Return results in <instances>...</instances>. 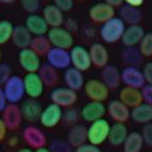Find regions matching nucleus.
<instances>
[{
  "instance_id": "nucleus-44",
  "label": "nucleus",
  "mask_w": 152,
  "mask_h": 152,
  "mask_svg": "<svg viewBox=\"0 0 152 152\" xmlns=\"http://www.w3.org/2000/svg\"><path fill=\"white\" fill-rule=\"evenodd\" d=\"M73 152H102L99 146L92 145L90 143H84L82 145L76 147Z\"/></svg>"
},
{
  "instance_id": "nucleus-31",
  "label": "nucleus",
  "mask_w": 152,
  "mask_h": 152,
  "mask_svg": "<svg viewBox=\"0 0 152 152\" xmlns=\"http://www.w3.org/2000/svg\"><path fill=\"white\" fill-rule=\"evenodd\" d=\"M38 74L41 77L42 81L47 87H55L59 81V73L58 70L49 65L48 63L42 64Z\"/></svg>"
},
{
  "instance_id": "nucleus-27",
  "label": "nucleus",
  "mask_w": 152,
  "mask_h": 152,
  "mask_svg": "<svg viewBox=\"0 0 152 152\" xmlns=\"http://www.w3.org/2000/svg\"><path fill=\"white\" fill-rule=\"evenodd\" d=\"M67 142L72 148L82 145L87 142V127L81 124H76L71 126L67 134Z\"/></svg>"
},
{
  "instance_id": "nucleus-11",
  "label": "nucleus",
  "mask_w": 152,
  "mask_h": 152,
  "mask_svg": "<svg viewBox=\"0 0 152 152\" xmlns=\"http://www.w3.org/2000/svg\"><path fill=\"white\" fill-rule=\"evenodd\" d=\"M47 63L57 70H66L70 67V54L68 50L52 47L46 55Z\"/></svg>"
},
{
  "instance_id": "nucleus-30",
  "label": "nucleus",
  "mask_w": 152,
  "mask_h": 152,
  "mask_svg": "<svg viewBox=\"0 0 152 152\" xmlns=\"http://www.w3.org/2000/svg\"><path fill=\"white\" fill-rule=\"evenodd\" d=\"M119 18L125 23H129V26L130 24H139L142 19V12L138 7L124 4L119 8Z\"/></svg>"
},
{
  "instance_id": "nucleus-3",
  "label": "nucleus",
  "mask_w": 152,
  "mask_h": 152,
  "mask_svg": "<svg viewBox=\"0 0 152 152\" xmlns=\"http://www.w3.org/2000/svg\"><path fill=\"white\" fill-rule=\"evenodd\" d=\"M8 104H18L23 99L24 85L23 79L18 75H11L2 86Z\"/></svg>"
},
{
  "instance_id": "nucleus-5",
  "label": "nucleus",
  "mask_w": 152,
  "mask_h": 152,
  "mask_svg": "<svg viewBox=\"0 0 152 152\" xmlns=\"http://www.w3.org/2000/svg\"><path fill=\"white\" fill-rule=\"evenodd\" d=\"M83 89L87 99L92 102H104L110 95V89L107 85L100 79H95V78L87 80L84 83Z\"/></svg>"
},
{
  "instance_id": "nucleus-4",
  "label": "nucleus",
  "mask_w": 152,
  "mask_h": 152,
  "mask_svg": "<svg viewBox=\"0 0 152 152\" xmlns=\"http://www.w3.org/2000/svg\"><path fill=\"white\" fill-rule=\"evenodd\" d=\"M47 37L52 47L68 50L73 47L74 38L73 34L68 31L64 26L50 28L47 33Z\"/></svg>"
},
{
  "instance_id": "nucleus-33",
  "label": "nucleus",
  "mask_w": 152,
  "mask_h": 152,
  "mask_svg": "<svg viewBox=\"0 0 152 152\" xmlns=\"http://www.w3.org/2000/svg\"><path fill=\"white\" fill-rule=\"evenodd\" d=\"M143 56L136 47H125L121 52V60L127 66H137L143 61Z\"/></svg>"
},
{
  "instance_id": "nucleus-35",
  "label": "nucleus",
  "mask_w": 152,
  "mask_h": 152,
  "mask_svg": "<svg viewBox=\"0 0 152 152\" xmlns=\"http://www.w3.org/2000/svg\"><path fill=\"white\" fill-rule=\"evenodd\" d=\"M13 28V24L9 20H0V46L11 40Z\"/></svg>"
},
{
  "instance_id": "nucleus-28",
  "label": "nucleus",
  "mask_w": 152,
  "mask_h": 152,
  "mask_svg": "<svg viewBox=\"0 0 152 152\" xmlns=\"http://www.w3.org/2000/svg\"><path fill=\"white\" fill-rule=\"evenodd\" d=\"M129 134L128 128L124 123H114L111 125L107 141L112 146H122Z\"/></svg>"
},
{
  "instance_id": "nucleus-38",
  "label": "nucleus",
  "mask_w": 152,
  "mask_h": 152,
  "mask_svg": "<svg viewBox=\"0 0 152 152\" xmlns=\"http://www.w3.org/2000/svg\"><path fill=\"white\" fill-rule=\"evenodd\" d=\"M52 152H72V147L68 143L67 140H62V139H55L50 143L49 146Z\"/></svg>"
},
{
  "instance_id": "nucleus-22",
  "label": "nucleus",
  "mask_w": 152,
  "mask_h": 152,
  "mask_svg": "<svg viewBox=\"0 0 152 152\" xmlns=\"http://www.w3.org/2000/svg\"><path fill=\"white\" fill-rule=\"evenodd\" d=\"M24 26L33 36H45L49 31V26L40 14H29L26 18Z\"/></svg>"
},
{
  "instance_id": "nucleus-21",
  "label": "nucleus",
  "mask_w": 152,
  "mask_h": 152,
  "mask_svg": "<svg viewBox=\"0 0 152 152\" xmlns=\"http://www.w3.org/2000/svg\"><path fill=\"white\" fill-rule=\"evenodd\" d=\"M89 56L91 60V64L97 68H102L105 65L109 64L110 55L109 51L105 48V46L102 43H94L90 46Z\"/></svg>"
},
{
  "instance_id": "nucleus-42",
  "label": "nucleus",
  "mask_w": 152,
  "mask_h": 152,
  "mask_svg": "<svg viewBox=\"0 0 152 152\" xmlns=\"http://www.w3.org/2000/svg\"><path fill=\"white\" fill-rule=\"evenodd\" d=\"M53 4L56 5L63 12H68L72 10L74 6V0H53Z\"/></svg>"
},
{
  "instance_id": "nucleus-14",
  "label": "nucleus",
  "mask_w": 152,
  "mask_h": 152,
  "mask_svg": "<svg viewBox=\"0 0 152 152\" xmlns=\"http://www.w3.org/2000/svg\"><path fill=\"white\" fill-rule=\"evenodd\" d=\"M107 114V107L104 102H88L82 107L80 111V117L83 121L92 123L99 119H102Z\"/></svg>"
},
{
  "instance_id": "nucleus-2",
  "label": "nucleus",
  "mask_w": 152,
  "mask_h": 152,
  "mask_svg": "<svg viewBox=\"0 0 152 152\" xmlns=\"http://www.w3.org/2000/svg\"><path fill=\"white\" fill-rule=\"evenodd\" d=\"M111 125L104 118L90 123L87 128V142L92 145L99 146L107 141Z\"/></svg>"
},
{
  "instance_id": "nucleus-19",
  "label": "nucleus",
  "mask_w": 152,
  "mask_h": 152,
  "mask_svg": "<svg viewBox=\"0 0 152 152\" xmlns=\"http://www.w3.org/2000/svg\"><path fill=\"white\" fill-rule=\"evenodd\" d=\"M20 111L23 114V120L29 123H35L39 121L41 117V113L43 111V107L38 99H28L21 104Z\"/></svg>"
},
{
  "instance_id": "nucleus-48",
  "label": "nucleus",
  "mask_w": 152,
  "mask_h": 152,
  "mask_svg": "<svg viewBox=\"0 0 152 152\" xmlns=\"http://www.w3.org/2000/svg\"><path fill=\"white\" fill-rule=\"evenodd\" d=\"M8 104V102H7L5 94H4V91L2 89V86H0V113L3 112V110L6 107V105Z\"/></svg>"
},
{
  "instance_id": "nucleus-43",
  "label": "nucleus",
  "mask_w": 152,
  "mask_h": 152,
  "mask_svg": "<svg viewBox=\"0 0 152 152\" xmlns=\"http://www.w3.org/2000/svg\"><path fill=\"white\" fill-rule=\"evenodd\" d=\"M140 90L143 102L152 107V84H145Z\"/></svg>"
},
{
  "instance_id": "nucleus-29",
  "label": "nucleus",
  "mask_w": 152,
  "mask_h": 152,
  "mask_svg": "<svg viewBox=\"0 0 152 152\" xmlns=\"http://www.w3.org/2000/svg\"><path fill=\"white\" fill-rule=\"evenodd\" d=\"M130 118L137 124L145 125L152 122V107L142 102L137 107L131 109Z\"/></svg>"
},
{
  "instance_id": "nucleus-45",
  "label": "nucleus",
  "mask_w": 152,
  "mask_h": 152,
  "mask_svg": "<svg viewBox=\"0 0 152 152\" xmlns=\"http://www.w3.org/2000/svg\"><path fill=\"white\" fill-rule=\"evenodd\" d=\"M146 84H152V62H147L142 69Z\"/></svg>"
},
{
  "instance_id": "nucleus-32",
  "label": "nucleus",
  "mask_w": 152,
  "mask_h": 152,
  "mask_svg": "<svg viewBox=\"0 0 152 152\" xmlns=\"http://www.w3.org/2000/svg\"><path fill=\"white\" fill-rule=\"evenodd\" d=\"M124 152H141L144 146V141L139 132H131L128 134L123 143Z\"/></svg>"
},
{
  "instance_id": "nucleus-10",
  "label": "nucleus",
  "mask_w": 152,
  "mask_h": 152,
  "mask_svg": "<svg viewBox=\"0 0 152 152\" xmlns=\"http://www.w3.org/2000/svg\"><path fill=\"white\" fill-rule=\"evenodd\" d=\"M121 82L124 83L125 86L138 89H141L146 84L142 70L137 66H126L121 71Z\"/></svg>"
},
{
  "instance_id": "nucleus-25",
  "label": "nucleus",
  "mask_w": 152,
  "mask_h": 152,
  "mask_svg": "<svg viewBox=\"0 0 152 152\" xmlns=\"http://www.w3.org/2000/svg\"><path fill=\"white\" fill-rule=\"evenodd\" d=\"M119 99L126 104L129 109H133L143 102L141 90L138 88H133L129 86H125L121 89L119 94Z\"/></svg>"
},
{
  "instance_id": "nucleus-1",
  "label": "nucleus",
  "mask_w": 152,
  "mask_h": 152,
  "mask_svg": "<svg viewBox=\"0 0 152 152\" xmlns=\"http://www.w3.org/2000/svg\"><path fill=\"white\" fill-rule=\"evenodd\" d=\"M125 28L126 26L124 21L119 16H114L102 24L99 29V36L104 43L114 44L122 39Z\"/></svg>"
},
{
  "instance_id": "nucleus-53",
  "label": "nucleus",
  "mask_w": 152,
  "mask_h": 152,
  "mask_svg": "<svg viewBox=\"0 0 152 152\" xmlns=\"http://www.w3.org/2000/svg\"><path fill=\"white\" fill-rule=\"evenodd\" d=\"M16 152H34V151H33V149H31L29 147H23V148L18 149Z\"/></svg>"
},
{
  "instance_id": "nucleus-8",
  "label": "nucleus",
  "mask_w": 152,
  "mask_h": 152,
  "mask_svg": "<svg viewBox=\"0 0 152 152\" xmlns=\"http://www.w3.org/2000/svg\"><path fill=\"white\" fill-rule=\"evenodd\" d=\"M23 79L24 85V92L28 96V99H38L39 97H41L43 95L46 86L42 81L38 72L26 73Z\"/></svg>"
},
{
  "instance_id": "nucleus-41",
  "label": "nucleus",
  "mask_w": 152,
  "mask_h": 152,
  "mask_svg": "<svg viewBox=\"0 0 152 152\" xmlns=\"http://www.w3.org/2000/svg\"><path fill=\"white\" fill-rule=\"evenodd\" d=\"M11 75L10 66L6 63H0V86H3Z\"/></svg>"
},
{
  "instance_id": "nucleus-23",
  "label": "nucleus",
  "mask_w": 152,
  "mask_h": 152,
  "mask_svg": "<svg viewBox=\"0 0 152 152\" xmlns=\"http://www.w3.org/2000/svg\"><path fill=\"white\" fill-rule=\"evenodd\" d=\"M63 79H64L66 87L70 88V89L74 90L76 92L83 88L85 83L83 73L74 67H69L64 70Z\"/></svg>"
},
{
  "instance_id": "nucleus-47",
  "label": "nucleus",
  "mask_w": 152,
  "mask_h": 152,
  "mask_svg": "<svg viewBox=\"0 0 152 152\" xmlns=\"http://www.w3.org/2000/svg\"><path fill=\"white\" fill-rule=\"evenodd\" d=\"M7 131H8V129H7L5 123L2 120V118H0V142H2L6 138Z\"/></svg>"
},
{
  "instance_id": "nucleus-16",
  "label": "nucleus",
  "mask_w": 152,
  "mask_h": 152,
  "mask_svg": "<svg viewBox=\"0 0 152 152\" xmlns=\"http://www.w3.org/2000/svg\"><path fill=\"white\" fill-rule=\"evenodd\" d=\"M115 13H116L115 7L105 2H99L94 4L88 11L89 18L96 23H104L105 21L114 18Z\"/></svg>"
},
{
  "instance_id": "nucleus-46",
  "label": "nucleus",
  "mask_w": 152,
  "mask_h": 152,
  "mask_svg": "<svg viewBox=\"0 0 152 152\" xmlns=\"http://www.w3.org/2000/svg\"><path fill=\"white\" fill-rule=\"evenodd\" d=\"M64 28L67 29L68 31H70L71 34L75 33V31H77L78 29V23L77 21L75 20V19L73 18H67L64 20Z\"/></svg>"
},
{
  "instance_id": "nucleus-26",
  "label": "nucleus",
  "mask_w": 152,
  "mask_h": 152,
  "mask_svg": "<svg viewBox=\"0 0 152 152\" xmlns=\"http://www.w3.org/2000/svg\"><path fill=\"white\" fill-rule=\"evenodd\" d=\"M31 40H33V35L29 33L26 26L21 24L14 26L10 41L16 48H18L19 50L29 48Z\"/></svg>"
},
{
  "instance_id": "nucleus-34",
  "label": "nucleus",
  "mask_w": 152,
  "mask_h": 152,
  "mask_svg": "<svg viewBox=\"0 0 152 152\" xmlns=\"http://www.w3.org/2000/svg\"><path fill=\"white\" fill-rule=\"evenodd\" d=\"M29 48L35 52L37 55L40 57L42 56H46L50 49L52 48L50 41H49L47 36H35L33 37V40L29 45Z\"/></svg>"
},
{
  "instance_id": "nucleus-39",
  "label": "nucleus",
  "mask_w": 152,
  "mask_h": 152,
  "mask_svg": "<svg viewBox=\"0 0 152 152\" xmlns=\"http://www.w3.org/2000/svg\"><path fill=\"white\" fill-rule=\"evenodd\" d=\"M20 6L23 11L28 12V14L37 13L41 8V0H19Z\"/></svg>"
},
{
  "instance_id": "nucleus-56",
  "label": "nucleus",
  "mask_w": 152,
  "mask_h": 152,
  "mask_svg": "<svg viewBox=\"0 0 152 152\" xmlns=\"http://www.w3.org/2000/svg\"><path fill=\"white\" fill-rule=\"evenodd\" d=\"M74 1H82V0H74Z\"/></svg>"
},
{
  "instance_id": "nucleus-6",
  "label": "nucleus",
  "mask_w": 152,
  "mask_h": 152,
  "mask_svg": "<svg viewBox=\"0 0 152 152\" xmlns=\"http://www.w3.org/2000/svg\"><path fill=\"white\" fill-rule=\"evenodd\" d=\"M70 61L72 67L76 68L81 72L87 71L91 67L89 52L84 46L76 45L70 49Z\"/></svg>"
},
{
  "instance_id": "nucleus-54",
  "label": "nucleus",
  "mask_w": 152,
  "mask_h": 152,
  "mask_svg": "<svg viewBox=\"0 0 152 152\" xmlns=\"http://www.w3.org/2000/svg\"><path fill=\"white\" fill-rule=\"evenodd\" d=\"M16 0H0V3L2 4H11V3H14Z\"/></svg>"
},
{
  "instance_id": "nucleus-40",
  "label": "nucleus",
  "mask_w": 152,
  "mask_h": 152,
  "mask_svg": "<svg viewBox=\"0 0 152 152\" xmlns=\"http://www.w3.org/2000/svg\"><path fill=\"white\" fill-rule=\"evenodd\" d=\"M141 136L143 138L144 144H146L149 147H152V122L144 125L142 128Z\"/></svg>"
},
{
  "instance_id": "nucleus-50",
  "label": "nucleus",
  "mask_w": 152,
  "mask_h": 152,
  "mask_svg": "<svg viewBox=\"0 0 152 152\" xmlns=\"http://www.w3.org/2000/svg\"><path fill=\"white\" fill-rule=\"evenodd\" d=\"M104 2L110 4L113 7H120L123 3V0H104Z\"/></svg>"
},
{
  "instance_id": "nucleus-36",
  "label": "nucleus",
  "mask_w": 152,
  "mask_h": 152,
  "mask_svg": "<svg viewBox=\"0 0 152 152\" xmlns=\"http://www.w3.org/2000/svg\"><path fill=\"white\" fill-rule=\"evenodd\" d=\"M139 51L143 57H151L152 56V33H145L139 43Z\"/></svg>"
},
{
  "instance_id": "nucleus-49",
  "label": "nucleus",
  "mask_w": 152,
  "mask_h": 152,
  "mask_svg": "<svg viewBox=\"0 0 152 152\" xmlns=\"http://www.w3.org/2000/svg\"><path fill=\"white\" fill-rule=\"evenodd\" d=\"M123 2H125V4H128V5L138 7L139 8L141 5H143L144 0H123Z\"/></svg>"
},
{
  "instance_id": "nucleus-15",
  "label": "nucleus",
  "mask_w": 152,
  "mask_h": 152,
  "mask_svg": "<svg viewBox=\"0 0 152 152\" xmlns=\"http://www.w3.org/2000/svg\"><path fill=\"white\" fill-rule=\"evenodd\" d=\"M2 120L9 131H15L23 121L20 107L16 104H8L2 112Z\"/></svg>"
},
{
  "instance_id": "nucleus-51",
  "label": "nucleus",
  "mask_w": 152,
  "mask_h": 152,
  "mask_svg": "<svg viewBox=\"0 0 152 152\" xmlns=\"http://www.w3.org/2000/svg\"><path fill=\"white\" fill-rule=\"evenodd\" d=\"M34 152H52L50 150V149L48 148V147H42V148H39V149H36Z\"/></svg>"
},
{
  "instance_id": "nucleus-12",
  "label": "nucleus",
  "mask_w": 152,
  "mask_h": 152,
  "mask_svg": "<svg viewBox=\"0 0 152 152\" xmlns=\"http://www.w3.org/2000/svg\"><path fill=\"white\" fill-rule=\"evenodd\" d=\"M62 117H63L62 107L51 102L50 104H48L47 107H45L43 109L39 121L41 122L43 127L51 129L56 127L62 121Z\"/></svg>"
},
{
  "instance_id": "nucleus-55",
  "label": "nucleus",
  "mask_w": 152,
  "mask_h": 152,
  "mask_svg": "<svg viewBox=\"0 0 152 152\" xmlns=\"http://www.w3.org/2000/svg\"><path fill=\"white\" fill-rule=\"evenodd\" d=\"M1 59H2V51L0 49V63H1Z\"/></svg>"
},
{
  "instance_id": "nucleus-24",
  "label": "nucleus",
  "mask_w": 152,
  "mask_h": 152,
  "mask_svg": "<svg viewBox=\"0 0 152 152\" xmlns=\"http://www.w3.org/2000/svg\"><path fill=\"white\" fill-rule=\"evenodd\" d=\"M64 12L61 11L56 5L54 4H47L43 8L42 16L47 23L49 28H57V26H62L64 23Z\"/></svg>"
},
{
  "instance_id": "nucleus-7",
  "label": "nucleus",
  "mask_w": 152,
  "mask_h": 152,
  "mask_svg": "<svg viewBox=\"0 0 152 152\" xmlns=\"http://www.w3.org/2000/svg\"><path fill=\"white\" fill-rule=\"evenodd\" d=\"M77 99V92L68 87H55L50 94L51 102L66 109L73 107Z\"/></svg>"
},
{
  "instance_id": "nucleus-18",
  "label": "nucleus",
  "mask_w": 152,
  "mask_h": 152,
  "mask_svg": "<svg viewBox=\"0 0 152 152\" xmlns=\"http://www.w3.org/2000/svg\"><path fill=\"white\" fill-rule=\"evenodd\" d=\"M100 80L104 83L110 90L117 89L121 84V71L114 64H107L102 68Z\"/></svg>"
},
{
  "instance_id": "nucleus-17",
  "label": "nucleus",
  "mask_w": 152,
  "mask_h": 152,
  "mask_svg": "<svg viewBox=\"0 0 152 152\" xmlns=\"http://www.w3.org/2000/svg\"><path fill=\"white\" fill-rule=\"evenodd\" d=\"M107 113L115 123H127L130 119L131 110L120 99H114L107 104Z\"/></svg>"
},
{
  "instance_id": "nucleus-20",
  "label": "nucleus",
  "mask_w": 152,
  "mask_h": 152,
  "mask_svg": "<svg viewBox=\"0 0 152 152\" xmlns=\"http://www.w3.org/2000/svg\"><path fill=\"white\" fill-rule=\"evenodd\" d=\"M144 35L145 31L140 24H130L125 28L121 40L125 47H136L139 45Z\"/></svg>"
},
{
  "instance_id": "nucleus-37",
  "label": "nucleus",
  "mask_w": 152,
  "mask_h": 152,
  "mask_svg": "<svg viewBox=\"0 0 152 152\" xmlns=\"http://www.w3.org/2000/svg\"><path fill=\"white\" fill-rule=\"evenodd\" d=\"M80 118H81L80 117V112L77 109H75V107H67L65 113H63L62 120L66 124L73 126V125L78 124Z\"/></svg>"
},
{
  "instance_id": "nucleus-13",
  "label": "nucleus",
  "mask_w": 152,
  "mask_h": 152,
  "mask_svg": "<svg viewBox=\"0 0 152 152\" xmlns=\"http://www.w3.org/2000/svg\"><path fill=\"white\" fill-rule=\"evenodd\" d=\"M18 63L26 73L38 72L42 63L41 57L34 52L31 48H26L19 51Z\"/></svg>"
},
{
  "instance_id": "nucleus-52",
  "label": "nucleus",
  "mask_w": 152,
  "mask_h": 152,
  "mask_svg": "<svg viewBox=\"0 0 152 152\" xmlns=\"http://www.w3.org/2000/svg\"><path fill=\"white\" fill-rule=\"evenodd\" d=\"M9 144H10V146H15L18 144V138L12 137L11 139H9Z\"/></svg>"
},
{
  "instance_id": "nucleus-9",
  "label": "nucleus",
  "mask_w": 152,
  "mask_h": 152,
  "mask_svg": "<svg viewBox=\"0 0 152 152\" xmlns=\"http://www.w3.org/2000/svg\"><path fill=\"white\" fill-rule=\"evenodd\" d=\"M23 138L31 149H39L47 145V137L39 127L28 125L23 131Z\"/></svg>"
}]
</instances>
